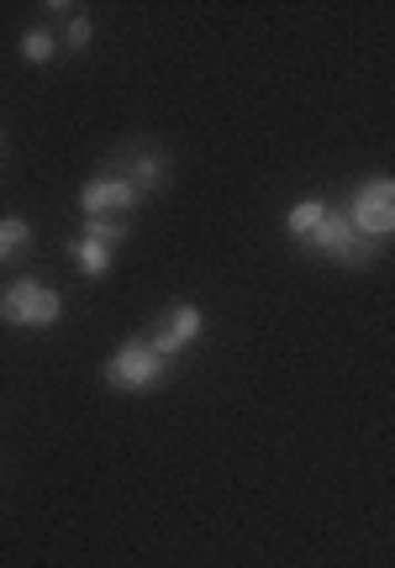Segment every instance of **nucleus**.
I'll list each match as a JSON object with an SVG mask.
<instances>
[{"label":"nucleus","mask_w":395,"mask_h":568,"mask_svg":"<svg viewBox=\"0 0 395 568\" xmlns=\"http://www.w3.org/2000/svg\"><path fill=\"white\" fill-rule=\"evenodd\" d=\"M90 38H95V21L84 17V11H74V17H69V32H63V42H69L74 53H84V48H90Z\"/></svg>","instance_id":"nucleus-12"},{"label":"nucleus","mask_w":395,"mask_h":568,"mask_svg":"<svg viewBox=\"0 0 395 568\" xmlns=\"http://www.w3.org/2000/svg\"><path fill=\"white\" fill-rule=\"evenodd\" d=\"M206 337V316H201V305H190V301H180V305H169L164 316H159V326H153V353L159 358H180L190 343H201Z\"/></svg>","instance_id":"nucleus-7"},{"label":"nucleus","mask_w":395,"mask_h":568,"mask_svg":"<svg viewBox=\"0 0 395 568\" xmlns=\"http://www.w3.org/2000/svg\"><path fill=\"white\" fill-rule=\"evenodd\" d=\"M327 211H333V205H327V201H316V195H312V201H295L291 211H285V232H291V243H301V247L312 243V237H316V226L327 222Z\"/></svg>","instance_id":"nucleus-9"},{"label":"nucleus","mask_w":395,"mask_h":568,"mask_svg":"<svg viewBox=\"0 0 395 568\" xmlns=\"http://www.w3.org/2000/svg\"><path fill=\"white\" fill-rule=\"evenodd\" d=\"M63 316V301L53 284L42 280H11L0 290V322L21 326V332H48Z\"/></svg>","instance_id":"nucleus-3"},{"label":"nucleus","mask_w":395,"mask_h":568,"mask_svg":"<svg viewBox=\"0 0 395 568\" xmlns=\"http://www.w3.org/2000/svg\"><path fill=\"white\" fill-rule=\"evenodd\" d=\"M111 174H122L138 195H164L169 180H174V163H169L164 148H153V142H132V148H122L117 159H111Z\"/></svg>","instance_id":"nucleus-6"},{"label":"nucleus","mask_w":395,"mask_h":568,"mask_svg":"<svg viewBox=\"0 0 395 568\" xmlns=\"http://www.w3.org/2000/svg\"><path fill=\"white\" fill-rule=\"evenodd\" d=\"M27 247H32V222L27 216H0V268L21 264Z\"/></svg>","instance_id":"nucleus-10"},{"label":"nucleus","mask_w":395,"mask_h":568,"mask_svg":"<svg viewBox=\"0 0 395 568\" xmlns=\"http://www.w3.org/2000/svg\"><path fill=\"white\" fill-rule=\"evenodd\" d=\"M306 253H316V258H327V264L337 268H375L379 253H385V243H375V237H364L343 211H327V222L316 226V237L306 243Z\"/></svg>","instance_id":"nucleus-1"},{"label":"nucleus","mask_w":395,"mask_h":568,"mask_svg":"<svg viewBox=\"0 0 395 568\" xmlns=\"http://www.w3.org/2000/svg\"><path fill=\"white\" fill-rule=\"evenodd\" d=\"M132 205H143V195L132 190V184L122 180V174H95V180L80 190V211L84 216H126Z\"/></svg>","instance_id":"nucleus-8"},{"label":"nucleus","mask_w":395,"mask_h":568,"mask_svg":"<svg viewBox=\"0 0 395 568\" xmlns=\"http://www.w3.org/2000/svg\"><path fill=\"white\" fill-rule=\"evenodd\" d=\"M343 216H348L364 237L391 243V237H395V180H391V174H369V180L348 195Z\"/></svg>","instance_id":"nucleus-4"},{"label":"nucleus","mask_w":395,"mask_h":568,"mask_svg":"<svg viewBox=\"0 0 395 568\" xmlns=\"http://www.w3.org/2000/svg\"><path fill=\"white\" fill-rule=\"evenodd\" d=\"M0 142H6V132H0Z\"/></svg>","instance_id":"nucleus-13"},{"label":"nucleus","mask_w":395,"mask_h":568,"mask_svg":"<svg viewBox=\"0 0 395 568\" xmlns=\"http://www.w3.org/2000/svg\"><path fill=\"white\" fill-rule=\"evenodd\" d=\"M101 374H105V385L122 389V395H148V389H159L169 379V358H159L148 337H132V343H122L105 358Z\"/></svg>","instance_id":"nucleus-2"},{"label":"nucleus","mask_w":395,"mask_h":568,"mask_svg":"<svg viewBox=\"0 0 395 568\" xmlns=\"http://www.w3.org/2000/svg\"><path fill=\"white\" fill-rule=\"evenodd\" d=\"M17 48H21V59L32 63V69H42V63H53V53H59V42H53V32H42V27H27Z\"/></svg>","instance_id":"nucleus-11"},{"label":"nucleus","mask_w":395,"mask_h":568,"mask_svg":"<svg viewBox=\"0 0 395 568\" xmlns=\"http://www.w3.org/2000/svg\"><path fill=\"white\" fill-rule=\"evenodd\" d=\"M122 243H126L122 216H84V232L69 243V253H74V264L84 268V280H101Z\"/></svg>","instance_id":"nucleus-5"}]
</instances>
